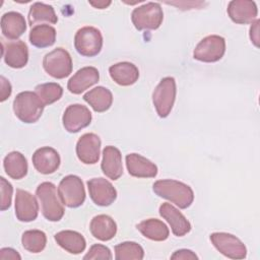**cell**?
Wrapping results in <instances>:
<instances>
[{
    "label": "cell",
    "instance_id": "obj_1",
    "mask_svg": "<svg viewBox=\"0 0 260 260\" xmlns=\"http://www.w3.org/2000/svg\"><path fill=\"white\" fill-rule=\"evenodd\" d=\"M152 189L157 196L175 203L182 209L189 207L194 200V193L191 187L176 180H158L154 182Z\"/></svg>",
    "mask_w": 260,
    "mask_h": 260
},
{
    "label": "cell",
    "instance_id": "obj_2",
    "mask_svg": "<svg viewBox=\"0 0 260 260\" xmlns=\"http://www.w3.org/2000/svg\"><path fill=\"white\" fill-rule=\"evenodd\" d=\"M44 107V104L35 91L19 92L13 101L15 116L26 124L37 122L43 114Z\"/></svg>",
    "mask_w": 260,
    "mask_h": 260
},
{
    "label": "cell",
    "instance_id": "obj_3",
    "mask_svg": "<svg viewBox=\"0 0 260 260\" xmlns=\"http://www.w3.org/2000/svg\"><path fill=\"white\" fill-rule=\"evenodd\" d=\"M37 197L42 206V213L50 221H59L64 215L62 201L57 196L56 186L51 182L41 183L36 190Z\"/></svg>",
    "mask_w": 260,
    "mask_h": 260
},
{
    "label": "cell",
    "instance_id": "obj_4",
    "mask_svg": "<svg viewBox=\"0 0 260 260\" xmlns=\"http://www.w3.org/2000/svg\"><path fill=\"white\" fill-rule=\"evenodd\" d=\"M58 195L64 205L76 208L85 200V190L81 179L75 175L64 177L58 186Z\"/></svg>",
    "mask_w": 260,
    "mask_h": 260
},
{
    "label": "cell",
    "instance_id": "obj_5",
    "mask_svg": "<svg viewBox=\"0 0 260 260\" xmlns=\"http://www.w3.org/2000/svg\"><path fill=\"white\" fill-rule=\"evenodd\" d=\"M164 19V12L159 3L148 2L132 11L131 20L138 30L156 29Z\"/></svg>",
    "mask_w": 260,
    "mask_h": 260
},
{
    "label": "cell",
    "instance_id": "obj_6",
    "mask_svg": "<svg viewBox=\"0 0 260 260\" xmlns=\"http://www.w3.org/2000/svg\"><path fill=\"white\" fill-rule=\"evenodd\" d=\"M176 81L173 77H165L156 85L152 93V103L160 118L170 115L176 100Z\"/></svg>",
    "mask_w": 260,
    "mask_h": 260
},
{
    "label": "cell",
    "instance_id": "obj_7",
    "mask_svg": "<svg viewBox=\"0 0 260 260\" xmlns=\"http://www.w3.org/2000/svg\"><path fill=\"white\" fill-rule=\"evenodd\" d=\"M43 67L50 76L62 79L69 76L72 72V59L65 49L56 48L45 55Z\"/></svg>",
    "mask_w": 260,
    "mask_h": 260
},
{
    "label": "cell",
    "instance_id": "obj_8",
    "mask_svg": "<svg viewBox=\"0 0 260 260\" xmlns=\"http://www.w3.org/2000/svg\"><path fill=\"white\" fill-rule=\"evenodd\" d=\"M76 51L84 57L96 56L103 47V36L93 26H83L77 30L74 37Z\"/></svg>",
    "mask_w": 260,
    "mask_h": 260
},
{
    "label": "cell",
    "instance_id": "obj_9",
    "mask_svg": "<svg viewBox=\"0 0 260 260\" xmlns=\"http://www.w3.org/2000/svg\"><path fill=\"white\" fill-rule=\"evenodd\" d=\"M225 52V41L222 37L211 35L202 39L194 49L193 57L201 62L212 63L220 60Z\"/></svg>",
    "mask_w": 260,
    "mask_h": 260
},
{
    "label": "cell",
    "instance_id": "obj_10",
    "mask_svg": "<svg viewBox=\"0 0 260 260\" xmlns=\"http://www.w3.org/2000/svg\"><path fill=\"white\" fill-rule=\"evenodd\" d=\"M210 241L216 250L228 258L244 259L247 255L244 243L232 234L213 233L210 235Z\"/></svg>",
    "mask_w": 260,
    "mask_h": 260
},
{
    "label": "cell",
    "instance_id": "obj_11",
    "mask_svg": "<svg viewBox=\"0 0 260 260\" xmlns=\"http://www.w3.org/2000/svg\"><path fill=\"white\" fill-rule=\"evenodd\" d=\"M91 113L83 105L74 104L67 107L63 114V126L70 133H76L91 122Z\"/></svg>",
    "mask_w": 260,
    "mask_h": 260
},
{
    "label": "cell",
    "instance_id": "obj_12",
    "mask_svg": "<svg viewBox=\"0 0 260 260\" xmlns=\"http://www.w3.org/2000/svg\"><path fill=\"white\" fill-rule=\"evenodd\" d=\"M89 196L94 204L109 206L117 198V191L114 186L104 178H92L87 182Z\"/></svg>",
    "mask_w": 260,
    "mask_h": 260
},
{
    "label": "cell",
    "instance_id": "obj_13",
    "mask_svg": "<svg viewBox=\"0 0 260 260\" xmlns=\"http://www.w3.org/2000/svg\"><path fill=\"white\" fill-rule=\"evenodd\" d=\"M101 139L94 133L83 134L76 143L78 159L86 165H93L100 158Z\"/></svg>",
    "mask_w": 260,
    "mask_h": 260
},
{
    "label": "cell",
    "instance_id": "obj_14",
    "mask_svg": "<svg viewBox=\"0 0 260 260\" xmlns=\"http://www.w3.org/2000/svg\"><path fill=\"white\" fill-rule=\"evenodd\" d=\"M39 204L36 197L22 189L16 190L15 215L19 221L29 222L38 217Z\"/></svg>",
    "mask_w": 260,
    "mask_h": 260
},
{
    "label": "cell",
    "instance_id": "obj_15",
    "mask_svg": "<svg viewBox=\"0 0 260 260\" xmlns=\"http://www.w3.org/2000/svg\"><path fill=\"white\" fill-rule=\"evenodd\" d=\"M228 14L234 22L239 24H248L255 21L258 9L254 1L233 0L229 3Z\"/></svg>",
    "mask_w": 260,
    "mask_h": 260
},
{
    "label": "cell",
    "instance_id": "obj_16",
    "mask_svg": "<svg viewBox=\"0 0 260 260\" xmlns=\"http://www.w3.org/2000/svg\"><path fill=\"white\" fill-rule=\"evenodd\" d=\"M2 56L5 63L11 68H22L28 61V50L24 42L11 41L2 43Z\"/></svg>",
    "mask_w": 260,
    "mask_h": 260
},
{
    "label": "cell",
    "instance_id": "obj_17",
    "mask_svg": "<svg viewBox=\"0 0 260 260\" xmlns=\"http://www.w3.org/2000/svg\"><path fill=\"white\" fill-rule=\"evenodd\" d=\"M32 165L41 174H53L60 166V155L52 147H41L32 154Z\"/></svg>",
    "mask_w": 260,
    "mask_h": 260
},
{
    "label": "cell",
    "instance_id": "obj_18",
    "mask_svg": "<svg viewBox=\"0 0 260 260\" xmlns=\"http://www.w3.org/2000/svg\"><path fill=\"white\" fill-rule=\"evenodd\" d=\"M159 214L169 222L175 236L183 237L191 231V224L188 219L172 204L162 203L159 206Z\"/></svg>",
    "mask_w": 260,
    "mask_h": 260
},
{
    "label": "cell",
    "instance_id": "obj_19",
    "mask_svg": "<svg viewBox=\"0 0 260 260\" xmlns=\"http://www.w3.org/2000/svg\"><path fill=\"white\" fill-rule=\"evenodd\" d=\"M100 73L96 68L88 66L79 69L68 81L67 88L71 93L79 94L98 83Z\"/></svg>",
    "mask_w": 260,
    "mask_h": 260
},
{
    "label": "cell",
    "instance_id": "obj_20",
    "mask_svg": "<svg viewBox=\"0 0 260 260\" xmlns=\"http://www.w3.org/2000/svg\"><path fill=\"white\" fill-rule=\"evenodd\" d=\"M101 168L103 173L111 180H118L122 176V154L117 147L108 145L104 148Z\"/></svg>",
    "mask_w": 260,
    "mask_h": 260
},
{
    "label": "cell",
    "instance_id": "obj_21",
    "mask_svg": "<svg viewBox=\"0 0 260 260\" xmlns=\"http://www.w3.org/2000/svg\"><path fill=\"white\" fill-rule=\"evenodd\" d=\"M126 167L128 173L136 178H154L157 174V167L138 153L126 155Z\"/></svg>",
    "mask_w": 260,
    "mask_h": 260
},
{
    "label": "cell",
    "instance_id": "obj_22",
    "mask_svg": "<svg viewBox=\"0 0 260 260\" xmlns=\"http://www.w3.org/2000/svg\"><path fill=\"white\" fill-rule=\"evenodd\" d=\"M26 29V22L22 14L10 11L1 17V30L8 40H16L23 35Z\"/></svg>",
    "mask_w": 260,
    "mask_h": 260
},
{
    "label": "cell",
    "instance_id": "obj_23",
    "mask_svg": "<svg viewBox=\"0 0 260 260\" xmlns=\"http://www.w3.org/2000/svg\"><path fill=\"white\" fill-rule=\"evenodd\" d=\"M111 78L119 85L129 86L134 84L139 77L138 68L130 62H120L109 68Z\"/></svg>",
    "mask_w": 260,
    "mask_h": 260
},
{
    "label": "cell",
    "instance_id": "obj_24",
    "mask_svg": "<svg viewBox=\"0 0 260 260\" xmlns=\"http://www.w3.org/2000/svg\"><path fill=\"white\" fill-rule=\"evenodd\" d=\"M91 235L100 241H110L117 233V224L114 219L106 214L94 216L89 225Z\"/></svg>",
    "mask_w": 260,
    "mask_h": 260
},
{
    "label": "cell",
    "instance_id": "obj_25",
    "mask_svg": "<svg viewBox=\"0 0 260 260\" xmlns=\"http://www.w3.org/2000/svg\"><path fill=\"white\" fill-rule=\"evenodd\" d=\"M57 244L70 254H80L86 247V242L83 236L74 231H61L55 236Z\"/></svg>",
    "mask_w": 260,
    "mask_h": 260
},
{
    "label": "cell",
    "instance_id": "obj_26",
    "mask_svg": "<svg viewBox=\"0 0 260 260\" xmlns=\"http://www.w3.org/2000/svg\"><path fill=\"white\" fill-rule=\"evenodd\" d=\"M57 21L58 17L51 5L36 2L30 6L28 12V23L31 28L42 24H55Z\"/></svg>",
    "mask_w": 260,
    "mask_h": 260
},
{
    "label": "cell",
    "instance_id": "obj_27",
    "mask_svg": "<svg viewBox=\"0 0 260 260\" xmlns=\"http://www.w3.org/2000/svg\"><path fill=\"white\" fill-rule=\"evenodd\" d=\"M83 100L92 108L94 112L103 113L109 110L112 106L113 94L108 88L98 86L87 91L83 95Z\"/></svg>",
    "mask_w": 260,
    "mask_h": 260
},
{
    "label": "cell",
    "instance_id": "obj_28",
    "mask_svg": "<svg viewBox=\"0 0 260 260\" xmlns=\"http://www.w3.org/2000/svg\"><path fill=\"white\" fill-rule=\"evenodd\" d=\"M5 173L14 180H20L27 174V161L24 155L18 151L9 152L3 160Z\"/></svg>",
    "mask_w": 260,
    "mask_h": 260
},
{
    "label": "cell",
    "instance_id": "obj_29",
    "mask_svg": "<svg viewBox=\"0 0 260 260\" xmlns=\"http://www.w3.org/2000/svg\"><path fill=\"white\" fill-rule=\"evenodd\" d=\"M136 228L145 238L156 242L167 240L170 235L168 226L161 220L156 218L142 220L136 225Z\"/></svg>",
    "mask_w": 260,
    "mask_h": 260
},
{
    "label": "cell",
    "instance_id": "obj_30",
    "mask_svg": "<svg viewBox=\"0 0 260 260\" xmlns=\"http://www.w3.org/2000/svg\"><path fill=\"white\" fill-rule=\"evenodd\" d=\"M56 29L49 24L37 25L29 32V42L37 48H47L54 45Z\"/></svg>",
    "mask_w": 260,
    "mask_h": 260
},
{
    "label": "cell",
    "instance_id": "obj_31",
    "mask_svg": "<svg viewBox=\"0 0 260 260\" xmlns=\"http://www.w3.org/2000/svg\"><path fill=\"white\" fill-rule=\"evenodd\" d=\"M21 243L25 250L31 253L42 252L47 244L46 234L39 230H29L22 234Z\"/></svg>",
    "mask_w": 260,
    "mask_h": 260
},
{
    "label": "cell",
    "instance_id": "obj_32",
    "mask_svg": "<svg viewBox=\"0 0 260 260\" xmlns=\"http://www.w3.org/2000/svg\"><path fill=\"white\" fill-rule=\"evenodd\" d=\"M35 92L42 101L44 106L51 105L61 99L63 94V88L60 84L55 82L42 83L36 86Z\"/></svg>",
    "mask_w": 260,
    "mask_h": 260
},
{
    "label": "cell",
    "instance_id": "obj_33",
    "mask_svg": "<svg viewBox=\"0 0 260 260\" xmlns=\"http://www.w3.org/2000/svg\"><path fill=\"white\" fill-rule=\"evenodd\" d=\"M143 257V248L135 242H123L115 246V258L117 260H141Z\"/></svg>",
    "mask_w": 260,
    "mask_h": 260
},
{
    "label": "cell",
    "instance_id": "obj_34",
    "mask_svg": "<svg viewBox=\"0 0 260 260\" xmlns=\"http://www.w3.org/2000/svg\"><path fill=\"white\" fill-rule=\"evenodd\" d=\"M113 258L110 249L101 244L92 245L86 255L83 257L84 260H95V259H103V260H111Z\"/></svg>",
    "mask_w": 260,
    "mask_h": 260
},
{
    "label": "cell",
    "instance_id": "obj_35",
    "mask_svg": "<svg viewBox=\"0 0 260 260\" xmlns=\"http://www.w3.org/2000/svg\"><path fill=\"white\" fill-rule=\"evenodd\" d=\"M0 190H1L0 209L2 211H4L11 205V198H12L13 188H12L11 184L3 177L0 178Z\"/></svg>",
    "mask_w": 260,
    "mask_h": 260
},
{
    "label": "cell",
    "instance_id": "obj_36",
    "mask_svg": "<svg viewBox=\"0 0 260 260\" xmlns=\"http://www.w3.org/2000/svg\"><path fill=\"white\" fill-rule=\"evenodd\" d=\"M171 259H173V260H195L196 259L197 260L198 257L191 250L181 249V250L174 252V254L171 256Z\"/></svg>",
    "mask_w": 260,
    "mask_h": 260
},
{
    "label": "cell",
    "instance_id": "obj_37",
    "mask_svg": "<svg viewBox=\"0 0 260 260\" xmlns=\"http://www.w3.org/2000/svg\"><path fill=\"white\" fill-rule=\"evenodd\" d=\"M0 83H1V98H0V101L4 102L11 94V91H12L11 84L4 76L0 77Z\"/></svg>",
    "mask_w": 260,
    "mask_h": 260
},
{
    "label": "cell",
    "instance_id": "obj_38",
    "mask_svg": "<svg viewBox=\"0 0 260 260\" xmlns=\"http://www.w3.org/2000/svg\"><path fill=\"white\" fill-rule=\"evenodd\" d=\"M0 259L1 260H6V259L20 260L21 256L11 248H2L0 250Z\"/></svg>",
    "mask_w": 260,
    "mask_h": 260
},
{
    "label": "cell",
    "instance_id": "obj_39",
    "mask_svg": "<svg viewBox=\"0 0 260 260\" xmlns=\"http://www.w3.org/2000/svg\"><path fill=\"white\" fill-rule=\"evenodd\" d=\"M259 22L260 21L256 19L252 22V26L250 28V39L256 47H259Z\"/></svg>",
    "mask_w": 260,
    "mask_h": 260
},
{
    "label": "cell",
    "instance_id": "obj_40",
    "mask_svg": "<svg viewBox=\"0 0 260 260\" xmlns=\"http://www.w3.org/2000/svg\"><path fill=\"white\" fill-rule=\"evenodd\" d=\"M112 2L111 1H96V2H93V1H90L89 4L92 5L93 7L95 8H99V9H105L107 8Z\"/></svg>",
    "mask_w": 260,
    "mask_h": 260
}]
</instances>
